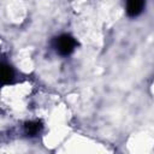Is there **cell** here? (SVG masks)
Returning <instances> with one entry per match:
<instances>
[{
    "label": "cell",
    "mask_w": 154,
    "mask_h": 154,
    "mask_svg": "<svg viewBox=\"0 0 154 154\" xmlns=\"http://www.w3.org/2000/svg\"><path fill=\"white\" fill-rule=\"evenodd\" d=\"M54 47H55V49L59 54L69 55L73 52V49L76 47V41L69 35H61V36L55 38Z\"/></svg>",
    "instance_id": "6da1fadb"
},
{
    "label": "cell",
    "mask_w": 154,
    "mask_h": 154,
    "mask_svg": "<svg viewBox=\"0 0 154 154\" xmlns=\"http://www.w3.org/2000/svg\"><path fill=\"white\" fill-rule=\"evenodd\" d=\"M144 6V0H128L126 2V12L130 17L138 16Z\"/></svg>",
    "instance_id": "7a4b0ae2"
},
{
    "label": "cell",
    "mask_w": 154,
    "mask_h": 154,
    "mask_svg": "<svg viewBox=\"0 0 154 154\" xmlns=\"http://www.w3.org/2000/svg\"><path fill=\"white\" fill-rule=\"evenodd\" d=\"M13 76H14V72H13L12 67L11 66H7V65H2V69H1V78H2V82L4 83L11 82L13 79Z\"/></svg>",
    "instance_id": "3957f363"
},
{
    "label": "cell",
    "mask_w": 154,
    "mask_h": 154,
    "mask_svg": "<svg viewBox=\"0 0 154 154\" xmlns=\"http://www.w3.org/2000/svg\"><path fill=\"white\" fill-rule=\"evenodd\" d=\"M41 129V124L38 122H29L25 124V132L29 136H35Z\"/></svg>",
    "instance_id": "277c9868"
}]
</instances>
